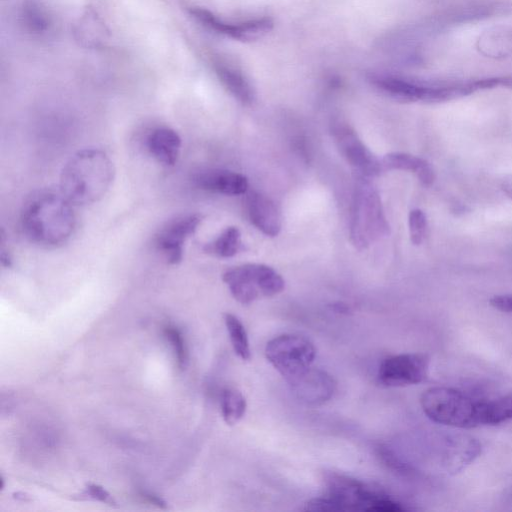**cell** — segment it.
<instances>
[{"instance_id": "1", "label": "cell", "mask_w": 512, "mask_h": 512, "mask_svg": "<svg viewBox=\"0 0 512 512\" xmlns=\"http://www.w3.org/2000/svg\"><path fill=\"white\" fill-rule=\"evenodd\" d=\"M73 205L61 191L40 189L25 200L20 224L25 236L33 243L54 248L66 243L76 228Z\"/></svg>"}, {"instance_id": "2", "label": "cell", "mask_w": 512, "mask_h": 512, "mask_svg": "<svg viewBox=\"0 0 512 512\" xmlns=\"http://www.w3.org/2000/svg\"><path fill=\"white\" fill-rule=\"evenodd\" d=\"M114 176L113 162L104 150L84 148L63 166L59 190L74 205L92 204L105 196Z\"/></svg>"}, {"instance_id": "3", "label": "cell", "mask_w": 512, "mask_h": 512, "mask_svg": "<svg viewBox=\"0 0 512 512\" xmlns=\"http://www.w3.org/2000/svg\"><path fill=\"white\" fill-rule=\"evenodd\" d=\"M349 227L350 241L359 250L366 249L390 232L379 193L365 176L360 175L355 184Z\"/></svg>"}, {"instance_id": "4", "label": "cell", "mask_w": 512, "mask_h": 512, "mask_svg": "<svg viewBox=\"0 0 512 512\" xmlns=\"http://www.w3.org/2000/svg\"><path fill=\"white\" fill-rule=\"evenodd\" d=\"M482 402L449 387L429 388L420 398L422 410L429 419L456 428L482 425Z\"/></svg>"}, {"instance_id": "5", "label": "cell", "mask_w": 512, "mask_h": 512, "mask_svg": "<svg viewBox=\"0 0 512 512\" xmlns=\"http://www.w3.org/2000/svg\"><path fill=\"white\" fill-rule=\"evenodd\" d=\"M222 279L233 298L241 304L275 296L285 288V281L276 270L259 263L233 267L224 272Z\"/></svg>"}, {"instance_id": "6", "label": "cell", "mask_w": 512, "mask_h": 512, "mask_svg": "<svg viewBox=\"0 0 512 512\" xmlns=\"http://www.w3.org/2000/svg\"><path fill=\"white\" fill-rule=\"evenodd\" d=\"M265 356L271 365L290 382L311 367L316 349L304 336L282 334L267 342Z\"/></svg>"}, {"instance_id": "7", "label": "cell", "mask_w": 512, "mask_h": 512, "mask_svg": "<svg viewBox=\"0 0 512 512\" xmlns=\"http://www.w3.org/2000/svg\"><path fill=\"white\" fill-rule=\"evenodd\" d=\"M324 479L326 495L334 501L338 511L373 512L377 501L385 495L382 491L343 474L330 472Z\"/></svg>"}, {"instance_id": "8", "label": "cell", "mask_w": 512, "mask_h": 512, "mask_svg": "<svg viewBox=\"0 0 512 512\" xmlns=\"http://www.w3.org/2000/svg\"><path fill=\"white\" fill-rule=\"evenodd\" d=\"M430 359L422 353H404L385 358L378 369V380L386 387H402L423 382Z\"/></svg>"}, {"instance_id": "9", "label": "cell", "mask_w": 512, "mask_h": 512, "mask_svg": "<svg viewBox=\"0 0 512 512\" xmlns=\"http://www.w3.org/2000/svg\"><path fill=\"white\" fill-rule=\"evenodd\" d=\"M331 130L340 153L361 176L368 178L381 173L384 169L382 162L365 146L348 123L335 121Z\"/></svg>"}, {"instance_id": "10", "label": "cell", "mask_w": 512, "mask_h": 512, "mask_svg": "<svg viewBox=\"0 0 512 512\" xmlns=\"http://www.w3.org/2000/svg\"><path fill=\"white\" fill-rule=\"evenodd\" d=\"M202 222L198 213L178 216L168 221L154 237V245L167 263L176 265L183 259L184 244Z\"/></svg>"}, {"instance_id": "11", "label": "cell", "mask_w": 512, "mask_h": 512, "mask_svg": "<svg viewBox=\"0 0 512 512\" xmlns=\"http://www.w3.org/2000/svg\"><path fill=\"white\" fill-rule=\"evenodd\" d=\"M189 13L206 28L241 41L261 38L273 28V21L267 17L241 22H229L219 18L205 8L196 6L190 7Z\"/></svg>"}, {"instance_id": "12", "label": "cell", "mask_w": 512, "mask_h": 512, "mask_svg": "<svg viewBox=\"0 0 512 512\" xmlns=\"http://www.w3.org/2000/svg\"><path fill=\"white\" fill-rule=\"evenodd\" d=\"M289 384L296 397L308 405H321L329 401L336 390V382L330 374L311 367Z\"/></svg>"}, {"instance_id": "13", "label": "cell", "mask_w": 512, "mask_h": 512, "mask_svg": "<svg viewBox=\"0 0 512 512\" xmlns=\"http://www.w3.org/2000/svg\"><path fill=\"white\" fill-rule=\"evenodd\" d=\"M193 183L200 189L229 196L242 195L248 190L247 178L225 169H205L194 174Z\"/></svg>"}, {"instance_id": "14", "label": "cell", "mask_w": 512, "mask_h": 512, "mask_svg": "<svg viewBox=\"0 0 512 512\" xmlns=\"http://www.w3.org/2000/svg\"><path fill=\"white\" fill-rule=\"evenodd\" d=\"M251 223L263 234L275 237L281 230V218L274 202L268 197L252 192L246 200Z\"/></svg>"}, {"instance_id": "15", "label": "cell", "mask_w": 512, "mask_h": 512, "mask_svg": "<svg viewBox=\"0 0 512 512\" xmlns=\"http://www.w3.org/2000/svg\"><path fill=\"white\" fill-rule=\"evenodd\" d=\"M181 144L179 134L167 126L155 127L145 139V145L150 155L166 166H173L177 162Z\"/></svg>"}, {"instance_id": "16", "label": "cell", "mask_w": 512, "mask_h": 512, "mask_svg": "<svg viewBox=\"0 0 512 512\" xmlns=\"http://www.w3.org/2000/svg\"><path fill=\"white\" fill-rule=\"evenodd\" d=\"M214 70L223 86L242 104L254 101L255 92L241 70L225 60H215Z\"/></svg>"}, {"instance_id": "17", "label": "cell", "mask_w": 512, "mask_h": 512, "mask_svg": "<svg viewBox=\"0 0 512 512\" xmlns=\"http://www.w3.org/2000/svg\"><path fill=\"white\" fill-rule=\"evenodd\" d=\"M382 166L386 170H403L413 172L419 181L429 186L434 182L435 173L430 163L418 156L403 152L386 154L382 160Z\"/></svg>"}, {"instance_id": "18", "label": "cell", "mask_w": 512, "mask_h": 512, "mask_svg": "<svg viewBox=\"0 0 512 512\" xmlns=\"http://www.w3.org/2000/svg\"><path fill=\"white\" fill-rule=\"evenodd\" d=\"M19 16L24 29L32 34H46L52 27L51 13L40 0H24Z\"/></svg>"}, {"instance_id": "19", "label": "cell", "mask_w": 512, "mask_h": 512, "mask_svg": "<svg viewBox=\"0 0 512 512\" xmlns=\"http://www.w3.org/2000/svg\"><path fill=\"white\" fill-rule=\"evenodd\" d=\"M480 52L492 58L512 56V30L496 28L483 33L478 39Z\"/></svg>"}, {"instance_id": "20", "label": "cell", "mask_w": 512, "mask_h": 512, "mask_svg": "<svg viewBox=\"0 0 512 512\" xmlns=\"http://www.w3.org/2000/svg\"><path fill=\"white\" fill-rule=\"evenodd\" d=\"M220 407L223 420L232 426L245 415L247 402L241 391L234 387H226L221 392Z\"/></svg>"}, {"instance_id": "21", "label": "cell", "mask_w": 512, "mask_h": 512, "mask_svg": "<svg viewBox=\"0 0 512 512\" xmlns=\"http://www.w3.org/2000/svg\"><path fill=\"white\" fill-rule=\"evenodd\" d=\"M241 247V233L237 227L230 226L224 229L213 241L207 243L204 251L222 258H229L237 254Z\"/></svg>"}, {"instance_id": "22", "label": "cell", "mask_w": 512, "mask_h": 512, "mask_svg": "<svg viewBox=\"0 0 512 512\" xmlns=\"http://www.w3.org/2000/svg\"><path fill=\"white\" fill-rule=\"evenodd\" d=\"M512 420V393L482 403V425H496Z\"/></svg>"}, {"instance_id": "23", "label": "cell", "mask_w": 512, "mask_h": 512, "mask_svg": "<svg viewBox=\"0 0 512 512\" xmlns=\"http://www.w3.org/2000/svg\"><path fill=\"white\" fill-rule=\"evenodd\" d=\"M224 322L235 354L242 360L251 358L247 331L237 316L231 313L224 315Z\"/></svg>"}, {"instance_id": "24", "label": "cell", "mask_w": 512, "mask_h": 512, "mask_svg": "<svg viewBox=\"0 0 512 512\" xmlns=\"http://www.w3.org/2000/svg\"><path fill=\"white\" fill-rule=\"evenodd\" d=\"M164 336L173 348L178 367L183 370L188 362V350L182 332L175 326L167 325Z\"/></svg>"}, {"instance_id": "25", "label": "cell", "mask_w": 512, "mask_h": 512, "mask_svg": "<svg viewBox=\"0 0 512 512\" xmlns=\"http://www.w3.org/2000/svg\"><path fill=\"white\" fill-rule=\"evenodd\" d=\"M410 240L414 245H420L426 236L427 218L420 209H413L408 217Z\"/></svg>"}, {"instance_id": "26", "label": "cell", "mask_w": 512, "mask_h": 512, "mask_svg": "<svg viewBox=\"0 0 512 512\" xmlns=\"http://www.w3.org/2000/svg\"><path fill=\"white\" fill-rule=\"evenodd\" d=\"M85 495L92 499H95V500H98V501H101V502H104L107 504H114V501H113L111 495L109 494V492L106 489H104L102 486L97 485V484H88L86 487Z\"/></svg>"}, {"instance_id": "27", "label": "cell", "mask_w": 512, "mask_h": 512, "mask_svg": "<svg viewBox=\"0 0 512 512\" xmlns=\"http://www.w3.org/2000/svg\"><path fill=\"white\" fill-rule=\"evenodd\" d=\"M492 307L502 312L512 313V295H497L489 300Z\"/></svg>"}, {"instance_id": "28", "label": "cell", "mask_w": 512, "mask_h": 512, "mask_svg": "<svg viewBox=\"0 0 512 512\" xmlns=\"http://www.w3.org/2000/svg\"><path fill=\"white\" fill-rule=\"evenodd\" d=\"M139 494H140V497L145 499L150 504H153L161 509L167 508V503L160 496H158L154 493H151V492H147V491H140Z\"/></svg>"}, {"instance_id": "29", "label": "cell", "mask_w": 512, "mask_h": 512, "mask_svg": "<svg viewBox=\"0 0 512 512\" xmlns=\"http://www.w3.org/2000/svg\"><path fill=\"white\" fill-rule=\"evenodd\" d=\"M502 191L506 194L508 198L512 200V183L505 182L501 185Z\"/></svg>"}, {"instance_id": "30", "label": "cell", "mask_w": 512, "mask_h": 512, "mask_svg": "<svg viewBox=\"0 0 512 512\" xmlns=\"http://www.w3.org/2000/svg\"><path fill=\"white\" fill-rule=\"evenodd\" d=\"M4 477L1 475L0 477V482H1V485H0V489L3 490L4 489Z\"/></svg>"}]
</instances>
